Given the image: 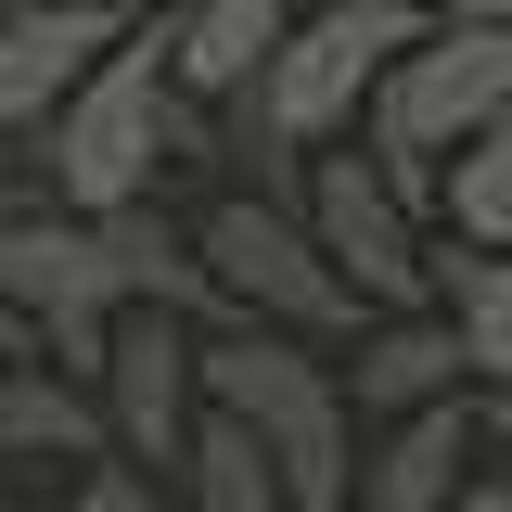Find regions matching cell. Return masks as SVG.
Instances as JSON below:
<instances>
[{
	"label": "cell",
	"instance_id": "9",
	"mask_svg": "<svg viewBox=\"0 0 512 512\" xmlns=\"http://www.w3.org/2000/svg\"><path fill=\"white\" fill-rule=\"evenodd\" d=\"M346 397H359V423H423L448 397H474V359H461V320L448 308H410V320H372L359 346H346Z\"/></svg>",
	"mask_w": 512,
	"mask_h": 512
},
{
	"label": "cell",
	"instance_id": "13",
	"mask_svg": "<svg viewBox=\"0 0 512 512\" xmlns=\"http://www.w3.org/2000/svg\"><path fill=\"white\" fill-rule=\"evenodd\" d=\"M180 512H295V474L256 448V423H205L192 436V461H180Z\"/></svg>",
	"mask_w": 512,
	"mask_h": 512
},
{
	"label": "cell",
	"instance_id": "19",
	"mask_svg": "<svg viewBox=\"0 0 512 512\" xmlns=\"http://www.w3.org/2000/svg\"><path fill=\"white\" fill-rule=\"evenodd\" d=\"M116 13H128V26H154V13H192V0H116Z\"/></svg>",
	"mask_w": 512,
	"mask_h": 512
},
{
	"label": "cell",
	"instance_id": "2",
	"mask_svg": "<svg viewBox=\"0 0 512 512\" xmlns=\"http://www.w3.org/2000/svg\"><path fill=\"white\" fill-rule=\"evenodd\" d=\"M487 128H512V13H487V26H423V52L384 77V103H372V128H359V154H372L384 180L436 218L448 167H461Z\"/></svg>",
	"mask_w": 512,
	"mask_h": 512
},
{
	"label": "cell",
	"instance_id": "14",
	"mask_svg": "<svg viewBox=\"0 0 512 512\" xmlns=\"http://www.w3.org/2000/svg\"><path fill=\"white\" fill-rule=\"evenodd\" d=\"M436 231L448 244H487L500 256L512 244V128H487L461 167H448V192H436Z\"/></svg>",
	"mask_w": 512,
	"mask_h": 512
},
{
	"label": "cell",
	"instance_id": "5",
	"mask_svg": "<svg viewBox=\"0 0 512 512\" xmlns=\"http://www.w3.org/2000/svg\"><path fill=\"white\" fill-rule=\"evenodd\" d=\"M308 231H320V256L359 282V308H372V320L436 308V244H448V231H436L397 180H384L359 141H333V154L308 167Z\"/></svg>",
	"mask_w": 512,
	"mask_h": 512
},
{
	"label": "cell",
	"instance_id": "17",
	"mask_svg": "<svg viewBox=\"0 0 512 512\" xmlns=\"http://www.w3.org/2000/svg\"><path fill=\"white\" fill-rule=\"evenodd\" d=\"M410 13H436V26H487V13H512V0H410Z\"/></svg>",
	"mask_w": 512,
	"mask_h": 512
},
{
	"label": "cell",
	"instance_id": "1",
	"mask_svg": "<svg viewBox=\"0 0 512 512\" xmlns=\"http://www.w3.org/2000/svg\"><path fill=\"white\" fill-rule=\"evenodd\" d=\"M231 154V116H205L180 90V26H128V52L52 116V141H26L13 205H64V218H128V205H167L180 167Z\"/></svg>",
	"mask_w": 512,
	"mask_h": 512
},
{
	"label": "cell",
	"instance_id": "10",
	"mask_svg": "<svg viewBox=\"0 0 512 512\" xmlns=\"http://www.w3.org/2000/svg\"><path fill=\"white\" fill-rule=\"evenodd\" d=\"M180 26V90L205 116H244L256 90H269V64L295 52V26H308V0H192L167 13Z\"/></svg>",
	"mask_w": 512,
	"mask_h": 512
},
{
	"label": "cell",
	"instance_id": "12",
	"mask_svg": "<svg viewBox=\"0 0 512 512\" xmlns=\"http://www.w3.org/2000/svg\"><path fill=\"white\" fill-rule=\"evenodd\" d=\"M436 308L461 320V359L474 384H512V244H436Z\"/></svg>",
	"mask_w": 512,
	"mask_h": 512
},
{
	"label": "cell",
	"instance_id": "3",
	"mask_svg": "<svg viewBox=\"0 0 512 512\" xmlns=\"http://www.w3.org/2000/svg\"><path fill=\"white\" fill-rule=\"evenodd\" d=\"M205 269H218V308H231V333H295V346H359L372 333V308H359V282L320 256V231H308V205H282V192H218L205 218Z\"/></svg>",
	"mask_w": 512,
	"mask_h": 512
},
{
	"label": "cell",
	"instance_id": "20",
	"mask_svg": "<svg viewBox=\"0 0 512 512\" xmlns=\"http://www.w3.org/2000/svg\"><path fill=\"white\" fill-rule=\"evenodd\" d=\"M0 512H52V500H39V487H13V500H0Z\"/></svg>",
	"mask_w": 512,
	"mask_h": 512
},
{
	"label": "cell",
	"instance_id": "6",
	"mask_svg": "<svg viewBox=\"0 0 512 512\" xmlns=\"http://www.w3.org/2000/svg\"><path fill=\"white\" fill-rule=\"evenodd\" d=\"M205 320H167V308H128L116 359H103V423H116V461L141 474H180L192 436L218 423V384H205Z\"/></svg>",
	"mask_w": 512,
	"mask_h": 512
},
{
	"label": "cell",
	"instance_id": "16",
	"mask_svg": "<svg viewBox=\"0 0 512 512\" xmlns=\"http://www.w3.org/2000/svg\"><path fill=\"white\" fill-rule=\"evenodd\" d=\"M474 423H487V461L512 474V384H474Z\"/></svg>",
	"mask_w": 512,
	"mask_h": 512
},
{
	"label": "cell",
	"instance_id": "4",
	"mask_svg": "<svg viewBox=\"0 0 512 512\" xmlns=\"http://www.w3.org/2000/svg\"><path fill=\"white\" fill-rule=\"evenodd\" d=\"M0 295H13V333L52 359V372L103 384L128 333V256L103 218H64V205H13V231H0Z\"/></svg>",
	"mask_w": 512,
	"mask_h": 512
},
{
	"label": "cell",
	"instance_id": "18",
	"mask_svg": "<svg viewBox=\"0 0 512 512\" xmlns=\"http://www.w3.org/2000/svg\"><path fill=\"white\" fill-rule=\"evenodd\" d=\"M461 512H512V474H500V461H487V474L461 487Z\"/></svg>",
	"mask_w": 512,
	"mask_h": 512
},
{
	"label": "cell",
	"instance_id": "8",
	"mask_svg": "<svg viewBox=\"0 0 512 512\" xmlns=\"http://www.w3.org/2000/svg\"><path fill=\"white\" fill-rule=\"evenodd\" d=\"M0 461H13V487H39V474H103V461H116L103 384L52 372L26 333H13V372H0Z\"/></svg>",
	"mask_w": 512,
	"mask_h": 512
},
{
	"label": "cell",
	"instance_id": "11",
	"mask_svg": "<svg viewBox=\"0 0 512 512\" xmlns=\"http://www.w3.org/2000/svg\"><path fill=\"white\" fill-rule=\"evenodd\" d=\"M487 474V423L474 397H448L423 423H384L372 461H359V512H461V487Z\"/></svg>",
	"mask_w": 512,
	"mask_h": 512
},
{
	"label": "cell",
	"instance_id": "7",
	"mask_svg": "<svg viewBox=\"0 0 512 512\" xmlns=\"http://www.w3.org/2000/svg\"><path fill=\"white\" fill-rule=\"evenodd\" d=\"M116 52H128V13H116V0H13V13H0V128H13V154L52 141V116Z\"/></svg>",
	"mask_w": 512,
	"mask_h": 512
},
{
	"label": "cell",
	"instance_id": "15",
	"mask_svg": "<svg viewBox=\"0 0 512 512\" xmlns=\"http://www.w3.org/2000/svg\"><path fill=\"white\" fill-rule=\"evenodd\" d=\"M64 512H180V474H141V461H103V474H77Z\"/></svg>",
	"mask_w": 512,
	"mask_h": 512
}]
</instances>
